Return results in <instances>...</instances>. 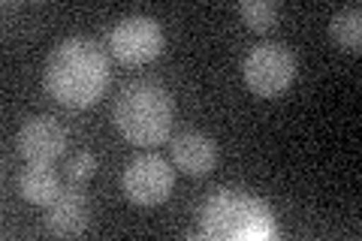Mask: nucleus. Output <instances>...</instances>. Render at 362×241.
<instances>
[{
	"mask_svg": "<svg viewBox=\"0 0 362 241\" xmlns=\"http://www.w3.org/2000/svg\"><path fill=\"white\" fill-rule=\"evenodd\" d=\"M239 16L251 30H269L278 21L281 9L272 0H245V4H239Z\"/></svg>",
	"mask_w": 362,
	"mask_h": 241,
	"instance_id": "nucleus-12",
	"label": "nucleus"
},
{
	"mask_svg": "<svg viewBox=\"0 0 362 241\" xmlns=\"http://www.w3.org/2000/svg\"><path fill=\"white\" fill-rule=\"evenodd\" d=\"M112 121H115L118 133L133 145H160L169 139L175 121L173 94L160 82L136 78V82L124 85L112 102Z\"/></svg>",
	"mask_w": 362,
	"mask_h": 241,
	"instance_id": "nucleus-2",
	"label": "nucleus"
},
{
	"mask_svg": "<svg viewBox=\"0 0 362 241\" xmlns=\"http://www.w3.org/2000/svg\"><path fill=\"white\" fill-rule=\"evenodd\" d=\"M18 193L30 205H52L61 193V181L49 166L28 163V169L18 172Z\"/></svg>",
	"mask_w": 362,
	"mask_h": 241,
	"instance_id": "nucleus-10",
	"label": "nucleus"
},
{
	"mask_svg": "<svg viewBox=\"0 0 362 241\" xmlns=\"http://www.w3.org/2000/svg\"><path fill=\"white\" fill-rule=\"evenodd\" d=\"M90 226V199L78 187H61V193L54 196L45 214V229L52 235L73 238L82 235Z\"/></svg>",
	"mask_w": 362,
	"mask_h": 241,
	"instance_id": "nucleus-8",
	"label": "nucleus"
},
{
	"mask_svg": "<svg viewBox=\"0 0 362 241\" xmlns=\"http://www.w3.org/2000/svg\"><path fill=\"white\" fill-rule=\"evenodd\" d=\"M173 160L185 175H209L218 163V142L202 130H181L173 139Z\"/></svg>",
	"mask_w": 362,
	"mask_h": 241,
	"instance_id": "nucleus-9",
	"label": "nucleus"
},
{
	"mask_svg": "<svg viewBox=\"0 0 362 241\" xmlns=\"http://www.w3.org/2000/svg\"><path fill=\"white\" fill-rule=\"evenodd\" d=\"M121 187L124 196L133 205L151 208V205H160L169 199V193L175 187V169L160 154H139L124 169Z\"/></svg>",
	"mask_w": 362,
	"mask_h": 241,
	"instance_id": "nucleus-6",
	"label": "nucleus"
},
{
	"mask_svg": "<svg viewBox=\"0 0 362 241\" xmlns=\"http://www.w3.org/2000/svg\"><path fill=\"white\" fill-rule=\"evenodd\" d=\"M109 52L127 66H142L163 52V28L151 16H124L109 33Z\"/></svg>",
	"mask_w": 362,
	"mask_h": 241,
	"instance_id": "nucleus-5",
	"label": "nucleus"
},
{
	"mask_svg": "<svg viewBox=\"0 0 362 241\" xmlns=\"http://www.w3.org/2000/svg\"><path fill=\"white\" fill-rule=\"evenodd\" d=\"M199 233L214 241H239V238H269L275 233L269 205L239 187H221L202 202Z\"/></svg>",
	"mask_w": 362,
	"mask_h": 241,
	"instance_id": "nucleus-3",
	"label": "nucleus"
},
{
	"mask_svg": "<svg viewBox=\"0 0 362 241\" xmlns=\"http://www.w3.org/2000/svg\"><path fill=\"white\" fill-rule=\"evenodd\" d=\"M245 85L257 97H278L293 85L296 78V54L290 45L278 40L257 42L242 61Z\"/></svg>",
	"mask_w": 362,
	"mask_h": 241,
	"instance_id": "nucleus-4",
	"label": "nucleus"
},
{
	"mask_svg": "<svg viewBox=\"0 0 362 241\" xmlns=\"http://www.w3.org/2000/svg\"><path fill=\"white\" fill-rule=\"evenodd\" d=\"M94 172H97V157L90 151H85V148L64 160V175L70 184H85Z\"/></svg>",
	"mask_w": 362,
	"mask_h": 241,
	"instance_id": "nucleus-13",
	"label": "nucleus"
},
{
	"mask_svg": "<svg viewBox=\"0 0 362 241\" xmlns=\"http://www.w3.org/2000/svg\"><path fill=\"white\" fill-rule=\"evenodd\" d=\"M329 37L341 45L344 52H359V45H362V9L356 4L341 6L329 18Z\"/></svg>",
	"mask_w": 362,
	"mask_h": 241,
	"instance_id": "nucleus-11",
	"label": "nucleus"
},
{
	"mask_svg": "<svg viewBox=\"0 0 362 241\" xmlns=\"http://www.w3.org/2000/svg\"><path fill=\"white\" fill-rule=\"evenodd\" d=\"M109 54L90 37H64L54 42L45 61L42 82L45 90L66 109H88L106 94L109 88Z\"/></svg>",
	"mask_w": 362,
	"mask_h": 241,
	"instance_id": "nucleus-1",
	"label": "nucleus"
},
{
	"mask_svg": "<svg viewBox=\"0 0 362 241\" xmlns=\"http://www.w3.org/2000/svg\"><path fill=\"white\" fill-rule=\"evenodd\" d=\"M16 145H18V154L25 157L28 163L52 166V163H58L66 151V130L52 114H33V118H28L18 127Z\"/></svg>",
	"mask_w": 362,
	"mask_h": 241,
	"instance_id": "nucleus-7",
	"label": "nucleus"
}]
</instances>
